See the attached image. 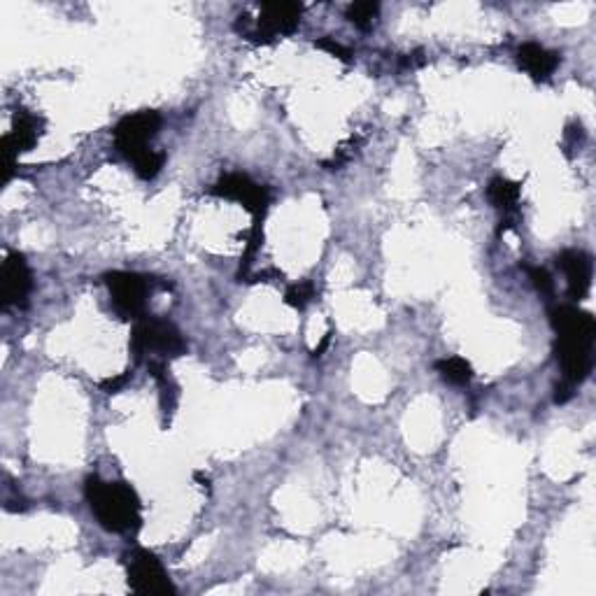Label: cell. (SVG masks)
Returning <instances> with one entry per match:
<instances>
[{"label":"cell","instance_id":"7402d4cb","mask_svg":"<svg viewBox=\"0 0 596 596\" xmlns=\"http://www.w3.org/2000/svg\"><path fill=\"white\" fill-rule=\"evenodd\" d=\"M424 52L422 49H417V52H413V54H408V56H403L401 59V66H406V68H415V66H424Z\"/></svg>","mask_w":596,"mask_h":596},{"label":"cell","instance_id":"ac0fdd59","mask_svg":"<svg viewBox=\"0 0 596 596\" xmlns=\"http://www.w3.org/2000/svg\"><path fill=\"white\" fill-rule=\"evenodd\" d=\"M315 47H317V49H322V52H326V54L336 56V59L345 61V63H350V61H352V49H350V47H345V45H340V42H338V40H333L331 35H324V38L315 40Z\"/></svg>","mask_w":596,"mask_h":596},{"label":"cell","instance_id":"6da1fadb","mask_svg":"<svg viewBox=\"0 0 596 596\" xmlns=\"http://www.w3.org/2000/svg\"><path fill=\"white\" fill-rule=\"evenodd\" d=\"M550 324L557 333L555 354L564 373V382L578 387L592 373V345L596 338L594 317L576 305H552Z\"/></svg>","mask_w":596,"mask_h":596},{"label":"cell","instance_id":"8992f818","mask_svg":"<svg viewBox=\"0 0 596 596\" xmlns=\"http://www.w3.org/2000/svg\"><path fill=\"white\" fill-rule=\"evenodd\" d=\"M210 194L240 203L252 217H266L268 205H271V191H268V187L254 182L252 177L243 173H229L219 177L210 187Z\"/></svg>","mask_w":596,"mask_h":596},{"label":"cell","instance_id":"5b68a950","mask_svg":"<svg viewBox=\"0 0 596 596\" xmlns=\"http://www.w3.org/2000/svg\"><path fill=\"white\" fill-rule=\"evenodd\" d=\"M126 578H129L131 590L147 596H168L175 594V585L170 583L166 569L152 552L136 548L126 555Z\"/></svg>","mask_w":596,"mask_h":596},{"label":"cell","instance_id":"3957f363","mask_svg":"<svg viewBox=\"0 0 596 596\" xmlns=\"http://www.w3.org/2000/svg\"><path fill=\"white\" fill-rule=\"evenodd\" d=\"M131 352L136 361L149 359H175L187 354V340L173 322L161 317L145 315L133 322Z\"/></svg>","mask_w":596,"mask_h":596},{"label":"cell","instance_id":"52a82bcc","mask_svg":"<svg viewBox=\"0 0 596 596\" xmlns=\"http://www.w3.org/2000/svg\"><path fill=\"white\" fill-rule=\"evenodd\" d=\"M42 133V122L28 110L14 112L12 131L7 133L0 143V154H3V184L12 180L14 168H17L19 154L31 152L38 145Z\"/></svg>","mask_w":596,"mask_h":596},{"label":"cell","instance_id":"44dd1931","mask_svg":"<svg viewBox=\"0 0 596 596\" xmlns=\"http://www.w3.org/2000/svg\"><path fill=\"white\" fill-rule=\"evenodd\" d=\"M573 389H576V387H573V385H569V382H564V380H562V385H557V389H555V401H557V403H566V401L571 399L573 394H576V392H573Z\"/></svg>","mask_w":596,"mask_h":596},{"label":"cell","instance_id":"4fadbf2b","mask_svg":"<svg viewBox=\"0 0 596 596\" xmlns=\"http://www.w3.org/2000/svg\"><path fill=\"white\" fill-rule=\"evenodd\" d=\"M487 198L496 210H501L506 217H517V205H520V184L508 180V177H494L487 187Z\"/></svg>","mask_w":596,"mask_h":596},{"label":"cell","instance_id":"8fae6325","mask_svg":"<svg viewBox=\"0 0 596 596\" xmlns=\"http://www.w3.org/2000/svg\"><path fill=\"white\" fill-rule=\"evenodd\" d=\"M557 266L566 275V287L573 301H583L592 289V275L594 264L592 257L583 250H566L557 257Z\"/></svg>","mask_w":596,"mask_h":596},{"label":"cell","instance_id":"9c48e42d","mask_svg":"<svg viewBox=\"0 0 596 596\" xmlns=\"http://www.w3.org/2000/svg\"><path fill=\"white\" fill-rule=\"evenodd\" d=\"M161 129V117L159 112L143 110L136 112V115L124 117L122 122L115 126V145L119 154L124 159H138L140 154L149 149V140H152Z\"/></svg>","mask_w":596,"mask_h":596},{"label":"cell","instance_id":"d6986e66","mask_svg":"<svg viewBox=\"0 0 596 596\" xmlns=\"http://www.w3.org/2000/svg\"><path fill=\"white\" fill-rule=\"evenodd\" d=\"M529 278L534 280V285L538 292H541L543 296H552V292H555V282H552L550 273L545 271V268H529Z\"/></svg>","mask_w":596,"mask_h":596},{"label":"cell","instance_id":"2e32d148","mask_svg":"<svg viewBox=\"0 0 596 596\" xmlns=\"http://www.w3.org/2000/svg\"><path fill=\"white\" fill-rule=\"evenodd\" d=\"M317 298V289L312 282H298L285 292V303L294 310H305Z\"/></svg>","mask_w":596,"mask_h":596},{"label":"cell","instance_id":"7a4b0ae2","mask_svg":"<svg viewBox=\"0 0 596 596\" xmlns=\"http://www.w3.org/2000/svg\"><path fill=\"white\" fill-rule=\"evenodd\" d=\"M84 496H87L91 513L96 515L101 527L112 534L136 531L143 522L136 489L126 482H105L98 475H91L84 485Z\"/></svg>","mask_w":596,"mask_h":596},{"label":"cell","instance_id":"5bb4252c","mask_svg":"<svg viewBox=\"0 0 596 596\" xmlns=\"http://www.w3.org/2000/svg\"><path fill=\"white\" fill-rule=\"evenodd\" d=\"M436 371L441 373V378L445 382H450V385H468L473 378V368L468 364L466 359L461 357H447L436 361Z\"/></svg>","mask_w":596,"mask_h":596},{"label":"cell","instance_id":"9a60e30c","mask_svg":"<svg viewBox=\"0 0 596 596\" xmlns=\"http://www.w3.org/2000/svg\"><path fill=\"white\" fill-rule=\"evenodd\" d=\"M163 161H166V156H163L161 152H154V149H147V152L140 154L138 159H133L131 163H133V166H136L138 177H143V180H154V177L161 173Z\"/></svg>","mask_w":596,"mask_h":596},{"label":"cell","instance_id":"30bf717a","mask_svg":"<svg viewBox=\"0 0 596 596\" xmlns=\"http://www.w3.org/2000/svg\"><path fill=\"white\" fill-rule=\"evenodd\" d=\"M31 289L33 278L24 254H7V259L3 261V271H0V303H3V308H12V305L24 308Z\"/></svg>","mask_w":596,"mask_h":596},{"label":"cell","instance_id":"ffe728a7","mask_svg":"<svg viewBox=\"0 0 596 596\" xmlns=\"http://www.w3.org/2000/svg\"><path fill=\"white\" fill-rule=\"evenodd\" d=\"M126 382H129V373H124V375H117V378H110V380H103L101 382V389L105 394H115V392H119V389H122Z\"/></svg>","mask_w":596,"mask_h":596},{"label":"cell","instance_id":"e0dca14e","mask_svg":"<svg viewBox=\"0 0 596 596\" xmlns=\"http://www.w3.org/2000/svg\"><path fill=\"white\" fill-rule=\"evenodd\" d=\"M378 12H380V5L371 3V0H368V3H352L347 7V19H350L357 28H368L373 24V19L378 17Z\"/></svg>","mask_w":596,"mask_h":596},{"label":"cell","instance_id":"ba28073f","mask_svg":"<svg viewBox=\"0 0 596 596\" xmlns=\"http://www.w3.org/2000/svg\"><path fill=\"white\" fill-rule=\"evenodd\" d=\"M303 5L298 3H266L261 5L257 28L245 33L243 38L257 45H271L280 35H292L301 24Z\"/></svg>","mask_w":596,"mask_h":596},{"label":"cell","instance_id":"277c9868","mask_svg":"<svg viewBox=\"0 0 596 596\" xmlns=\"http://www.w3.org/2000/svg\"><path fill=\"white\" fill-rule=\"evenodd\" d=\"M103 280L108 285L112 305H115L119 317L136 322V319L147 315L145 310L149 292H152V278L129 271H112L105 273Z\"/></svg>","mask_w":596,"mask_h":596},{"label":"cell","instance_id":"7c38bea8","mask_svg":"<svg viewBox=\"0 0 596 596\" xmlns=\"http://www.w3.org/2000/svg\"><path fill=\"white\" fill-rule=\"evenodd\" d=\"M517 63H520L524 73L534 77L536 82H541L550 80V75L557 70L559 54L536 45V42H524V45L517 49Z\"/></svg>","mask_w":596,"mask_h":596}]
</instances>
